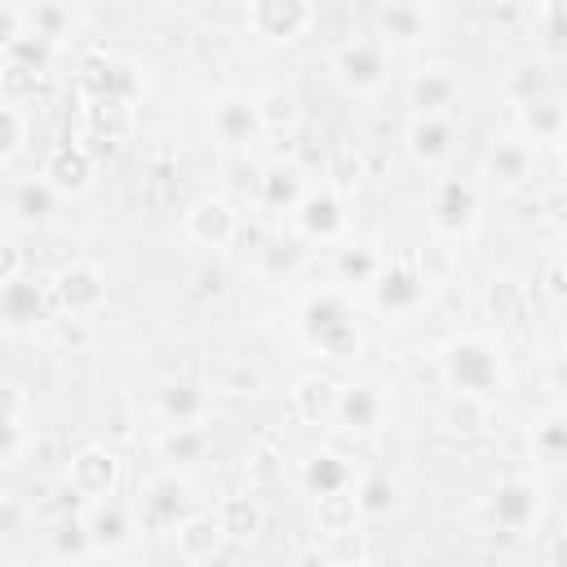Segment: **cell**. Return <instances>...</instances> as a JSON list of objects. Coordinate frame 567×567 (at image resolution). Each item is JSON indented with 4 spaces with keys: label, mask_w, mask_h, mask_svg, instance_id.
I'll use <instances>...</instances> for the list:
<instances>
[{
    "label": "cell",
    "mask_w": 567,
    "mask_h": 567,
    "mask_svg": "<svg viewBox=\"0 0 567 567\" xmlns=\"http://www.w3.org/2000/svg\"><path fill=\"white\" fill-rule=\"evenodd\" d=\"M443 377L452 390H470V394H501L509 385V368H505V350L496 337L487 332H470L443 346Z\"/></svg>",
    "instance_id": "1"
},
{
    "label": "cell",
    "mask_w": 567,
    "mask_h": 567,
    "mask_svg": "<svg viewBox=\"0 0 567 567\" xmlns=\"http://www.w3.org/2000/svg\"><path fill=\"white\" fill-rule=\"evenodd\" d=\"M297 323H301V341H306L310 350L328 354V359H346V354H354V346H359L354 310H350V301H346L341 288H323V292L306 297Z\"/></svg>",
    "instance_id": "2"
},
{
    "label": "cell",
    "mask_w": 567,
    "mask_h": 567,
    "mask_svg": "<svg viewBox=\"0 0 567 567\" xmlns=\"http://www.w3.org/2000/svg\"><path fill=\"white\" fill-rule=\"evenodd\" d=\"M186 514H195V509H190V487H186V478H177V474H155V478L142 483V492H137V527H142V532H168V536H173V527H177Z\"/></svg>",
    "instance_id": "3"
},
{
    "label": "cell",
    "mask_w": 567,
    "mask_h": 567,
    "mask_svg": "<svg viewBox=\"0 0 567 567\" xmlns=\"http://www.w3.org/2000/svg\"><path fill=\"white\" fill-rule=\"evenodd\" d=\"M53 301L62 306L66 319H84V323L97 319L102 306H106V275H102V266H93V261L62 266L58 279H53Z\"/></svg>",
    "instance_id": "4"
},
{
    "label": "cell",
    "mask_w": 567,
    "mask_h": 567,
    "mask_svg": "<svg viewBox=\"0 0 567 567\" xmlns=\"http://www.w3.org/2000/svg\"><path fill=\"white\" fill-rule=\"evenodd\" d=\"M430 275L421 270V261H381L377 279H372V292H377V306L390 310V315H412L425 306L430 297Z\"/></svg>",
    "instance_id": "5"
},
{
    "label": "cell",
    "mask_w": 567,
    "mask_h": 567,
    "mask_svg": "<svg viewBox=\"0 0 567 567\" xmlns=\"http://www.w3.org/2000/svg\"><path fill=\"white\" fill-rule=\"evenodd\" d=\"M332 71L350 93H377L390 75V62H385V49L377 40H346L332 53Z\"/></svg>",
    "instance_id": "6"
},
{
    "label": "cell",
    "mask_w": 567,
    "mask_h": 567,
    "mask_svg": "<svg viewBox=\"0 0 567 567\" xmlns=\"http://www.w3.org/2000/svg\"><path fill=\"white\" fill-rule=\"evenodd\" d=\"M208 128H213V137H217L221 146H230V151L248 146L257 133H266V128H261L257 97H248V93H221V97H213V106H208Z\"/></svg>",
    "instance_id": "7"
},
{
    "label": "cell",
    "mask_w": 567,
    "mask_h": 567,
    "mask_svg": "<svg viewBox=\"0 0 567 567\" xmlns=\"http://www.w3.org/2000/svg\"><path fill=\"white\" fill-rule=\"evenodd\" d=\"M292 226H297V235L310 239V244H332V239H341V230H346V204H341V195H337L332 186L306 190V199L292 208Z\"/></svg>",
    "instance_id": "8"
},
{
    "label": "cell",
    "mask_w": 567,
    "mask_h": 567,
    "mask_svg": "<svg viewBox=\"0 0 567 567\" xmlns=\"http://www.w3.org/2000/svg\"><path fill=\"white\" fill-rule=\"evenodd\" d=\"M66 487H71L80 501H89V505L111 501L115 487H120V461H115L106 447H84V452L71 456Z\"/></svg>",
    "instance_id": "9"
},
{
    "label": "cell",
    "mask_w": 567,
    "mask_h": 567,
    "mask_svg": "<svg viewBox=\"0 0 567 567\" xmlns=\"http://www.w3.org/2000/svg\"><path fill=\"white\" fill-rule=\"evenodd\" d=\"M315 18V4L310 0H248V22L261 40H275V44H292L297 35H306Z\"/></svg>",
    "instance_id": "10"
},
{
    "label": "cell",
    "mask_w": 567,
    "mask_h": 567,
    "mask_svg": "<svg viewBox=\"0 0 567 567\" xmlns=\"http://www.w3.org/2000/svg\"><path fill=\"white\" fill-rule=\"evenodd\" d=\"M93 173H97V155H93L84 142H62V146H53L49 159H44V168H40V177H44L58 195H80V190H89Z\"/></svg>",
    "instance_id": "11"
},
{
    "label": "cell",
    "mask_w": 567,
    "mask_h": 567,
    "mask_svg": "<svg viewBox=\"0 0 567 567\" xmlns=\"http://www.w3.org/2000/svg\"><path fill=\"white\" fill-rule=\"evenodd\" d=\"M430 221H434V230H443L452 239L474 230V221H478V190L470 182H439V190L430 199Z\"/></svg>",
    "instance_id": "12"
},
{
    "label": "cell",
    "mask_w": 567,
    "mask_h": 567,
    "mask_svg": "<svg viewBox=\"0 0 567 567\" xmlns=\"http://www.w3.org/2000/svg\"><path fill=\"white\" fill-rule=\"evenodd\" d=\"M182 226H186V235H190L199 248H226V244L239 235V213H235L226 199L208 195V199L190 204V213H186Z\"/></svg>",
    "instance_id": "13"
},
{
    "label": "cell",
    "mask_w": 567,
    "mask_h": 567,
    "mask_svg": "<svg viewBox=\"0 0 567 567\" xmlns=\"http://www.w3.org/2000/svg\"><path fill=\"white\" fill-rule=\"evenodd\" d=\"M385 416V394L377 381H350L341 385V403H337V425L350 434H372Z\"/></svg>",
    "instance_id": "14"
},
{
    "label": "cell",
    "mask_w": 567,
    "mask_h": 567,
    "mask_svg": "<svg viewBox=\"0 0 567 567\" xmlns=\"http://www.w3.org/2000/svg\"><path fill=\"white\" fill-rule=\"evenodd\" d=\"M532 137H496V146L487 151V164H483V173H487V182L496 186V190H518L527 177H532Z\"/></svg>",
    "instance_id": "15"
},
{
    "label": "cell",
    "mask_w": 567,
    "mask_h": 567,
    "mask_svg": "<svg viewBox=\"0 0 567 567\" xmlns=\"http://www.w3.org/2000/svg\"><path fill=\"white\" fill-rule=\"evenodd\" d=\"M226 545V532L217 523V514H186L173 527V549L182 563H213Z\"/></svg>",
    "instance_id": "16"
},
{
    "label": "cell",
    "mask_w": 567,
    "mask_h": 567,
    "mask_svg": "<svg viewBox=\"0 0 567 567\" xmlns=\"http://www.w3.org/2000/svg\"><path fill=\"white\" fill-rule=\"evenodd\" d=\"M337 403H341V385L328 377V372H310L292 385V412L306 421V425H323L337 416Z\"/></svg>",
    "instance_id": "17"
},
{
    "label": "cell",
    "mask_w": 567,
    "mask_h": 567,
    "mask_svg": "<svg viewBox=\"0 0 567 567\" xmlns=\"http://www.w3.org/2000/svg\"><path fill=\"white\" fill-rule=\"evenodd\" d=\"M257 190H261V199H266V208H275V213H292L301 199H306V173L297 168V164H266L261 173H257Z\"/></svg>",
    "instance_id": "18"
},
{
    "label": "cell",
    "mask_w": 567,
    "mask_h": 567,
    "mask_svg": "<svg viewBox=\"0 0 567 567\" xmlns=\"http://www.w3.org/2000/svg\"><path fill=\"white\" fill-rule=\"evenodd\" d=\"M452 137H456V128L447 115H416L408 124V151L421 164H443L452 155Z\"/></svg>",
    "instance_id": "19"
},
{
    "label": "cell",
    "mask_w": 567,
    "mask_h": 567,
    "mask_svg": "<svg viewBox=\"0 0 567 567\" xmlns=\"http://www.w3.org/2000/svg\"><path fill=\"white\" fill-rule=\"evenodd\" d=\"M84 523H89L93 558H97V554H120V549L133 540V518H128L115 501H97V505H93V514H89Z\"/></svg>",
    "instance_id": "20"
},
{
    "label": "cell",
    "mask_w": 567,
    "mask_h": 567,
    "mask_svg": "<svg viewBox=\"0 0 567 567\" xmlns=\"http://www.w3.org/2000/svg\"><path fill=\"white\" fill-rule=\"evenodd\" d=\"M217 523H221V532H226V540L230 545H248L257 532H261V523H266V514H261V505L248 496V492H235V496H221L217 501Z\"/></svg>",
    "instance_id": "21"
},
{
    "label": "cell",
    "mask_w": 567,
    "mask_h": 567,
    "mask_svg": "<svg viewBox=\"0 0 567 567\" xmlns=\"http://www.w3.org/2000/svg\"><path fill=\"white\" fill-rule=\"evenodd\" d=\"M439 425L452 430V434H461V439L483 434V425H487V399L483 394H470V390H452L439 403Z\"/></svg>",
    "instance_id": "22"
},
{
    "label": "cell",
    "mask_w": 567,
    "mask_h": 567,
    "mask_svg": "<svg viewBox=\"0 0 567 567\" xmlns=\"http://www.w3.org/2000/svg\"><path fill=\"white\" fill-rule=\"evenodd\" d=\"M261 390V368L248 359H217L208 368V394H226V399H252Z\"/></svg>",
    "instance_id": "23"
},
{
    "label": "cell",
    "mask_w": 567,
    "mask_h": 567,
    "mask_svg": "<svg viewBox=\"0 0 567 567\" xmlns=\"http://www.w3.org/2000/svg\"><path fill=\"white\" fill-rule=\"evenodd\" d=\"M155 403H159L164 425H204V416H208V390L186 385V381L164 385Z\"/></svg>",
    "instance_id": "24"
},
{
    "label": "cell",
    "mask_w": 567,
    "mask_h": 567,
    "mask_svg": "<svg viewBox=\"0 0 567 567\" xmlns=\"http://www.w3.org/2000/svg\"><path fill=\"white\" fill-rule=\"evenodd\" d=\"M536 505H540V501H536V487H532L527 478H509V483L496 487V523H501L505 532L532 527Z\"/></svg>",
    "instance_id": "25"
},
{
    "label": "cell",
    "mask_w": 567,
    "mask_h": 567,
    "mask_svg": "<svg viewBox=\"0 0 567 567\" xmlns=\"http://www.w3.org/2000/svg\"><path fill=\"white\" fill-rule=\"evenodd\" d=\"M456 102V75L447 66H430L412 80V106L416 115H447V106Z\"/></svg>",
    "instance_id": "26"
},
{
    "label": "cell",
    "mask_w": 567,
    "mask_h": 567,
    "mask_svg": "<svg viewBox=\"0 0 567 567\" xmlns=\"http://www.w3.org/2000/svg\"><path fill=\"white\" fill-rule=\"evenodd\" d=\"M301 483H306V492L328 496V492L354 487V470H350V461L337 456V452H315V456L301 465Z\"/></svg>",
    "instance_id": "27"
},
{
    "label": "cell",
    "mask_w": 567,
    "mask_h": 567,
    "mask_svg": "<svg viewBox=\"0 0 567 567\" xmlns=\"http://www.w3.org/2000/svg\"><path fill=\"white\" fill-rule=\"evenodd\" d=\"M377 27L385 31V44H416L425 35V13L416 0H390L381 4Z\"/></svg>",
    "instance_id": "28"
},
{
    "label": "cell",
    "mask_w": 567,
    "mask_h": 567,
    "mask_svg": "<svg viewBox=\"0 0 567 567\" xmlns=\"http://www.w3.org/2000/svg\"><path fill=\"white\" fill-rule=\"evenodd\" d=\"M53 199L58 190L44 182V177H31V182H18L9 190V221L22 226V221H44L53 213Z\"/></svg>",
    "instance_id": "29"
},
{
    "label": "cell",
    "mask_w": 567,
    "mask_h": 567,
    "mask_svg": "<svg viewBox=\"0 0 567 567\" xmlns=\"http://www.w3.org/2000/svg\"><path fill=\"white\" fill-rule=\"evenodd\" d=\"M359 518H363V509H359L354 487L328 492V496H319V505H315V523H319V532H323V536L354 532V527H359Z\"/></svg>",
    "instance_id": "30"
},
{
    "label": "cell",
    "mask_w": 567,
    "mask_h": 567,
    "mask_svg": "<svg viewBox=\"0 0 567 567\" xmlns=\"http://www.w3.org/2000/svg\"><path fill=\"white\" fill-rule=\"evenodd\" d=\"M0 301H4L9 328H22V323H40V319H44V292H40L35 284H27L22 275L4 284V297H0Z\"/></svg>",
    "instance_id": "31"
},
{
    "label": "cell",
    "mask_w": 567,
    "mask_h": 567,
    "mask_svg": "<svg viewBox=\"0 0 567 567\" xmlns=\"http://www.w3.org/2000/svg\"><path fill=\"white\" fill-rule=\"evenodd\" d=\"M523 128L532 142H558L567 128V106H558L549 97H527L523 102Z\"/></svg>",
    "instance_id": "32"
},
{
    "label": "cell",
    "mask_w": 567,
    "mask_h": 567,
    "mask_svg": "<svg viewBox=\"0 0 567 567\" xmlns=\"http://www.w3.org/2000/svg\"><path fill=\"white\" fill-rule=\"evenodd\" d=\"M22 13H27V31L49 40V44H58L71 27V4L66 0H27Z\"/></svg>",
    "instance_id": "33"
},
{
    "label": "cell",
    "mask_w": 567,
    "mask_h": 567,
    "mask_svg": "<svg viewBox=\"0 0 567 567\" xmlns=\"http://www.w3.org/2000/svg\"><path fill=\"white\" fill-rule=\"evenodd\" d=\"M532 452L545 465H567V412H545L532 430Z\"/></svg>",
    "instance_id": "34"
},
{
    "label": "cell",
    "mask_w": 567,
    "mask_h": 567,
    "mask_svg": "<svg viewBox=\"0 0 567 567\" xmlns=\"http://www.w3.org/2000/svg\"><path fill=\"white\" fill-rule=\"evenodd\" d=\"M159 452L173 465H190V461H199L208 452V434H204V425H168L159 434Z\"/></svg>",
    "instance_id": "35"
},
{
    "label": "cell",
    "mask_w": 567,
    "mask_h": 567,
    "mask_svg": "<svg viewBox=\"0 0 567 567\" xmlns=\"http://www.w3.org/2000/svg\"><path fill=\"white\" fill-rule=\"evenodd\" d=\"M354 496H359V509L363 518H385L399 509V483L390 474H368L354 483Z\"/></svg>",
    "instance_id": "36"
},
{
    "label": "cell",
    "mask_w": 567,
    "mask_h": 567,
    "mask_svg": "<svg viewBox=\"0 0 567 567\" xmlns=\"http://www.w3.org/2000/svg\"><path fill=\"white\" fill-rule=\"evenodd\" d=\"M257 111H261V128L266 133H279V128H292L297 124V97L288 89L257 93Z\"/></svg>",
    "instance_id": "37"
},
{
    "label": "cell",
    "mask_w": 567,
    "mask_h": 567,
    "mask_svg": "<svg viewBox=\"0 0 567 567\" xmlns=\"http://www.w3.org/2000/svg\"><path fill=\"white\" fill-rule=\"evenodd\" d=\"M381 270V257L363 244H350V248H337V275L341 284H372Z\"/></svg>",
    "instance_id": "38"
},
{
    "label": "cell",
    "mask_w": 567,
    "mask_h": 567,
    "mask_svg": "<svg viewBox=\"0 0 567 567\" xmlns=\"http://www.w3.org/2000/svg\"><path fill=\"white\" fill-rule=\"evenodd\" d=\"M483 301H487V310H492V319L496 323H514L518 315H523V284H514V279H492L487 284V292H483Z\"/></svg>",
    "instance_id": "39"
},
{
    "label": "cell",
    "mask_w": 567,
    "mask_h": 567,
    "mask_svg": "<svg viewBox=\"0 0 567 567\" xmlns=\"http://www.w3.org/2000/svg\"><path fill=\"white\" fill-rule=\"evenodd\" d=\"M22 439H27V430H22V399H18V390H13V394H9V412H4V470L18 465Z\"/></svg>",
    "instance_id": "40"
},
{
    "label": "cell",
    "mask_w": 567,
    "mask_h": 567,
    "mask_svg": "<svg viewBox=\"0 0 567 567\" xmlns=\"http://www.w3.org/2000/svg\"><path fill=\"white\" fill-rule=\"evenodd\" d=\"M0 124H4V146H0V159L9 164V159L22 151V137H27V124H22V111H18V102H9V106L0 111Z\"/></svg>",
    "instance_id": "41"
},
{
    "label": "cell",
    "mask_w": 567,
    "mask_h": 567,
    "mask_svg": "<svg viewBox=\"0 0 567 567\" xmlns=\"http://www.w3.org/2000/svg\"><path fill=\"white\" fill-rule=\"evenodd\" d=\"M270 261H275V270H270V275L292 270V266L301 261V244H270V248L261 252V266H270Z\"/></svg>",
    "instance_id": "42"
},
{
    "label": "cell",
    "mask_w": 567,
    "mask_h": 567,
    "mask_svg": "<svg viewBox=\"0 0 567 567\" xmlns=\"http://www.w3.org/2000/svg\"><path fill=\"white\" fill-rule=\"evenodd\" d=\"M545 292H549V297H567V261H563V257L549 261V270H545Z\"/></svg>",
    "instance_id": "43"
},
{
    "label": "cell",
    "mask_w": 567,
    "mask_h": 567,
    "mask_svg": "<svg viewBox=\"0 0 567 567\" xmlns=\"http://www.w3.org/2000/svg\"><path fill=\"white\" fill-rule=\"evenodd\" d=\"M18 266H22V257H18V248H4V275H0V284H9V279H18Z\"/></svg>",
    "instance_id": "44"
},
{
    "label": "cell",
    "mask_w": 567,
    "mask_h": 567,
    "mask_svg": "<svg viewBox=\"0 0 567 567\" xmlns=\"http://www.w3.org/2000/svg\"><path fill=\"white\" fill-rule=\"evenodd\" d=\"M558 151H563V164H567V128H563V137H558Z\"/></svg>",
    "instance_id": "45"
},
{
    "label": "cell",
    "mask_w": 567,
    "mask_h": 567,
    "mask_svg": "<svg viewBox=\"0 0 567 567\" xmlns=\"http://www.w3.org/2000/svg\"><path fill=\"white\" fill-rule=\"evenodd\" d=\"M563 261H567V252H563Z\"/></svg>",
    "instance_id": "46"
}]
</instances>
